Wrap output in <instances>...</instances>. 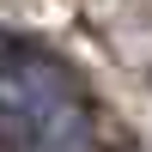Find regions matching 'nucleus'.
I'll use <instances>...</instances> for the list:
<instances>
[{"label": "nucleus", "mask_w": 152, "mask_h": 152, "mask_svg": "<svg viewBox=\"0 0 152 152\" xmlns=\"http://www.w3.org/2000/svg\"><path fill=\"white\" fill-rule=\"evenodd\" d=\"M0 140L6 152H91V104L49 55L0 61Z\"/></svg>", "instance_id": "obj_1"}, {"label": "nucleus", "mask_w": 152, "mask_h": 152, "mask_svg": "<svg viewBox=\"0 0 152 152\" xmlns=\"http://www.w3.org/2000/svg\"><path fill=\"white\" fill-rule=\"evenodd\" d=\"M6 55H12V43H6V37H0V61H6Z\"/></svg>", "instance_id": "obj_2"}]
</instances>
